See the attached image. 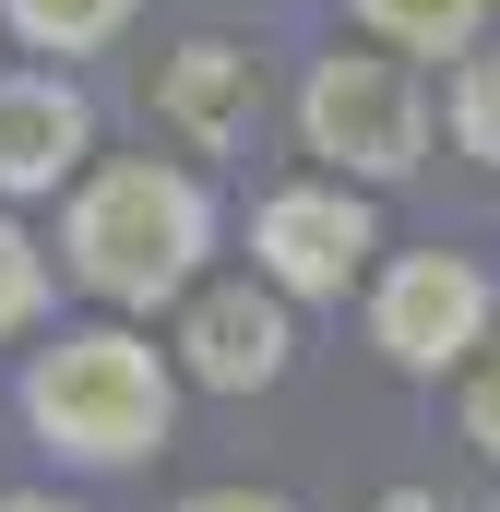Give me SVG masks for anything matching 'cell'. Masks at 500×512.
I'll list each match as a JSON object with an SVG mask.
<instances>
[{
  "instance_id": "1",
  "label": "cell",
  "mask_w": 500,
  "mask_h": 512,
  "mask_svg": "<svg viewBox=\"0 0 500 512\" xmlns=\"http://www.w3.org/2000/svg\"><path fill=\"white\" fill-rule=\"evenodd\" d=\"M203 262H215V191L191 179V167H167V155H108V167H84L72 179V203H60V274L96 298V310H179L191 286H203Z\"/></svg>"
},
{
  "instance_id": "2",
  "label": "cell",
  "mask_w": 500,
  "mask_h": 512,
  "mask_svg": "<svg viewBox=\"0 0 500 512\" xmlns=\"http://www.w3.org/2000/svg\"><path fill=\"white\" fill-rule=\"evenodd\" d=\"M24 429L60 465H84V477H131L179 429V358L143 346L120 310L108 322H72V334H48L24 358Z\"/></svg>"
},
{
  "instance_id": "3",
  "label": "cell",
  "mask_w": 500,
  "mask_h": 512,
  "mask_svg": "<svg viewBox=\"0 0 500 512\" xmlns=\"http://www.w3.org/2000/svg\"><path fill=\"white\" fill-rule=\"evenodd\" d=\"M298 143H310L334 179H358V191L417 179V167H429V84H417V60L381 48V36L310 60V84H298Z\"/></svg>"
},
{
  "instance_id": "4",
  "label": "cell",
  "mask_w": 500,
  "mask_h": 512,
  "mask_svg": "<svg viewBox=\"0 0 500 512\" xmlns=\"http://www.w3.org/2000/svg\"><path fill=\"white\" fill-rule=\"evenodd\" d=\"M381 251V215L358 179H286V191H262V215H250V274L274 286V298H346Z\"/></svg>"
},
{
  "instance_id": "5",
  "label": "cell",
  "mask_w": 500,
  "mask_h": 512,
  "mask_svg": "<svg viewBox=\"0 0 500 512\" xmlns=\"http://www.w3.org/2000/svg\"><path fill=\"white\" fill-rule=\"evenodd\" d=\"M370 346L393 370H417V382H441V370H465L477 346H489V274L453 251H405L370 274Z\"/></svg>"
},
{
  "instance_id": "6",
  "label": "cell",
  "mask_w": 500,
  "mask_h": 512,
  "mask_svg": "<svg viewBox=\"0 0 500 512\" xmlns=\"http://www.w3.org/2000/svg\"><path fill=\"white\" fill-rule=\"evenodd\" d=\"M286 310H298V298H274L262 274H250V286H191V298H179V382L274 393L286 358H298V322H286Z\"/></svg>"
},
{
  "instance_id": "7",
  "label": "cell",
  "mask_w": 500,
  "mask_h": 512,
  "mask_svg": "<svg viewBox=\"0 0 500 512\" xmlns=\"http://www.w3.org/2000/svg\"><path fill=\"white\" fill-rule=\"evenodd\" d=\"M84 155H96L84 84L48 72V60H12V72H0V203H48V191H72Z\"/></svg>"
},
{
  "instance_id": "8",
  "label": "cell",
  "mask_w": 500,
  "mask_h": 512,
  "mask_svg": "<svg viewBox=\"0 0 500 512\" xmlns=\"http://www.w3.org/2000/svg\"><path fill=\"white\" fill-rule=\"evenodd\" d=\"M250 108H262V72H250V48H227V36H191V48H167L155 60V120L179 131V143H239Z\"/></svg>"
},
{
  "instance_id": "9",
  "label": "cell",
  "mask_w": 500,
  "mask_h": 512,
  "mask_svg": "<svg viewBox=\"0 0 500 512\" xmlns=\"http://www.w3.org/2000/svg\"><path fill=\"white\" fill-rule=\"evenodd\" d=\"M131 12L143 0H0V36L24 60H96V48L131 36Z\"/></svg>"
},
{
  "instance_id": "10",
  "label": "cell",
  "mask_w": 500,
  "mask_h": 512,
  "mask_svg": "<svg viewBox=\"0 0 500 512\" xmlns=\"http://www.w3.org/2000/svg\"><path fill=\"white\" fill-rule=\"evenodd\" d=\"M358 24L405 60H465L489 36V0H358Z\"/></svg>"
},
{
  "instance_id": "11",
  "label": "cell",
  "mask_w": 500,
  "mask_h": 512,
  "mask_svg": "<svg viewBox=\"0 0 500 512\" xmlns=\"http://www.w3.org/2000/svg\"><path fill=\"white\" fill-rule=\"evenodd\" d=\"M36 322H48V251H36L24 215L0 203V346H24Z\"/></svg>"
},
{
  "instance_id": "12",
  "label": "cell",
  "mask_w": 500,
  "mask_h": 512,
  "mask_svg": "<svg viewBox=\"0 0 500 512\" xmlns=\"http://www.w3.org/2000/svg\"><path fill=\"white\" fill-rule=\"evenodd\" d=\"M453 143H465L477 167H500V36H477L465 72H453Z\"/></svg>"
},
{
  "instance_id": "13",
  "label": "cell",
  "mask_w": 500,
  "mask_h": 512,
  "mask_svg": "<svg viewBox=\"0 0 500 512\" xmlns=\"http://www.w3.org/2000/svg\"><path fill=\"white\" fill-rule=\"evenodd\" d=\"M465 441H477V453L500 465V334L477 346V358H465Z\"/></svg>"
},
{
  "instance_id": "14",
  "label": "cell",
  "mask_w": 500,
  "mask_h": 512,
  "mask_svg": "<svg viewBox=\"0 0 500 512\" xmlns=\"http://www.w3.org/2000/svg\"><path fill=\"white\" fill-rule=\"evenodd\" d=\"M179 512H298V501H286V489H191Z\"/></svg>"
},
{
  "instance_id": "15",
  "label": "cell",
  "mask_w": 500,
  "mask_h": 512,
  "mask_svg": "<svg viewBox=\"0 0 500 512\" xmlns=\"http://www.w3.org/2000/svg\"><path fill=\"white\" fill-rule=\"evenodd\" d=\"M0 512H84V501H48V489H0Z\"/></svg>"
},
{
  "instance_id": "16",
  "label": "cell",
  "mask_w": 500,
  "mask_h": 512,
  "mask_svg": "<svg viewBox=\"0 0 500 512\" xmlns=\"http://www.w3.org/2000/svg\"><path fill=\"white\" fill-rule=\"evenodd\" d=\"M381 512H429V489H393V501H381Z\"/></svg>"
}]
</instances>
